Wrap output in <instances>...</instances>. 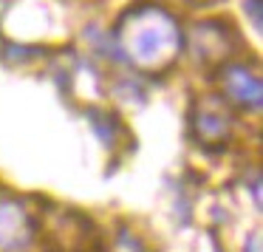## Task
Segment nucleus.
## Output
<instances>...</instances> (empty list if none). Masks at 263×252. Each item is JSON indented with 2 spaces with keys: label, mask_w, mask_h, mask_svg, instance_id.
<instances>
[{
  "label": "nucleus",
  "mask_w": 263,
  "mask_h": 252,
  "mask_svg": "<svg viewBox=\"0 0 263 252\" xmlns=\"http://www.w3.org/2000/svg\"><path fill=\"white\" fill-rule=\"evenodd\" d=\"M116 37L122 54L144 71L167 68L181 48V31L176 20L159 6L130 9L127 17L119 23Z\"/></svg>",
  "instance_id": "1"
},
{
  "label": "nucleus",
  "mask_w": 263,
  "mask_h": 252,
  "mask_svg": "<svg viewBox=\"0 0 263 252\" xmlns=\"http://www.w3.org/2000/svg\"><path fill=\"white\" fill-rule=\"evenodd\" d=\"M34 238V221L23 201L0 193V252H23Z\"/></svg>",
  "instance_id": "2"
},
{
  "label": "nucleus",
  "mask_w": 263,
  "mask_h": 252,
  "mask_svg": "<svg viewBox=\"0 0 263 252\" xmlns=\"http://www.w3.org/2000/svg\"><path fill=\"white\" fill-rule=\"evenodd\" d=\"M223 88H227V97L235 99L238 105H243V108H257L260 105V80L243 65H229L223 71Z\"/></svg>",
  "instance_id": "3"
},
{
  "label": "nucleus",
  "mask_w": 263,
  "mask_h": 252,
  "mask_svg": "<svg viewBox=\"0 0 263 252\" xmlns=\"http://www.w3.org/2000/svg\"><path fill=\"white\" fill-rule=\"evenodd\" d=\"M229 125H232V119H229V114L221 108H215V111L201 108V114L195 116V128H198L201 142H227Z\"/></svg>",
  "instance_id": "4"
}]
</instances>
